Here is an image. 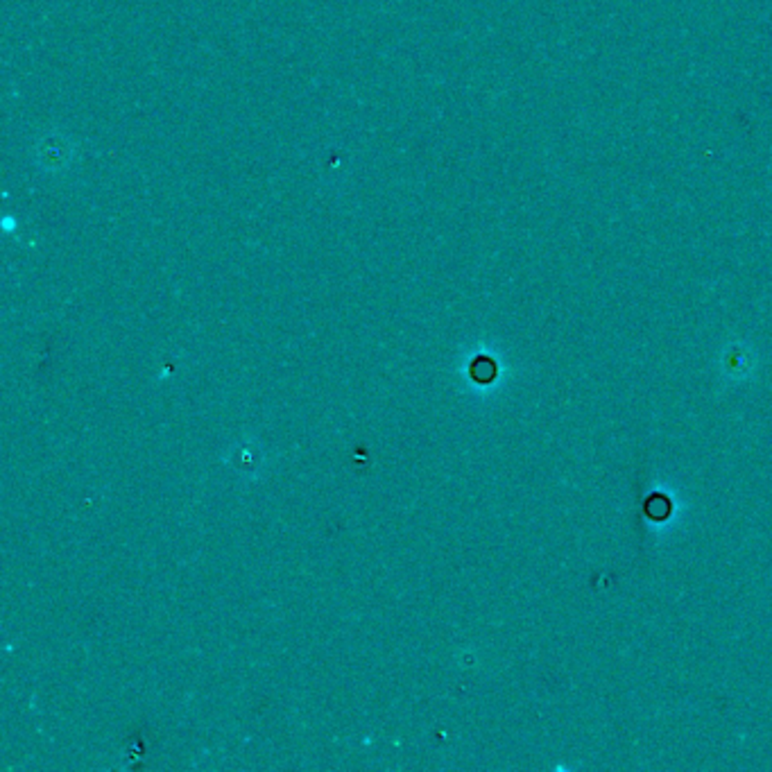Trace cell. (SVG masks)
<instances>
[{
  "instance_id": "1",
  "label": "cell",
  "mask_w": 772,
  "mask_h": 772,
  "mask_svg": "<svg viewBox=\"0 0 772 772\" xmlns=\"http://www.w3.org/2000/svg\"><path fill=\"white\" fill-rule=\"evenodd\" d=\"M472 376L478 380V383H490L496 376V365L494 360L490 358H478L474 365H472Z\"/></svg>"
},
{
  "instance_id": "2",
  "label": "cell",
  "mask_w": 772,
  "mask_h": 772,
  "mask_svg": "<svg viewBox=\"0 0 772 772\" xmlns=\"http://www.w3.org/2000/svg\"><path fill=\"white\" fill-rule=\"evenodd\" d=\"M645 512L650 514L654 521H661V519L668 517L670 503H668V499H664V496H652V499L645 503Z\"/></svg>"
}]
</instances>
